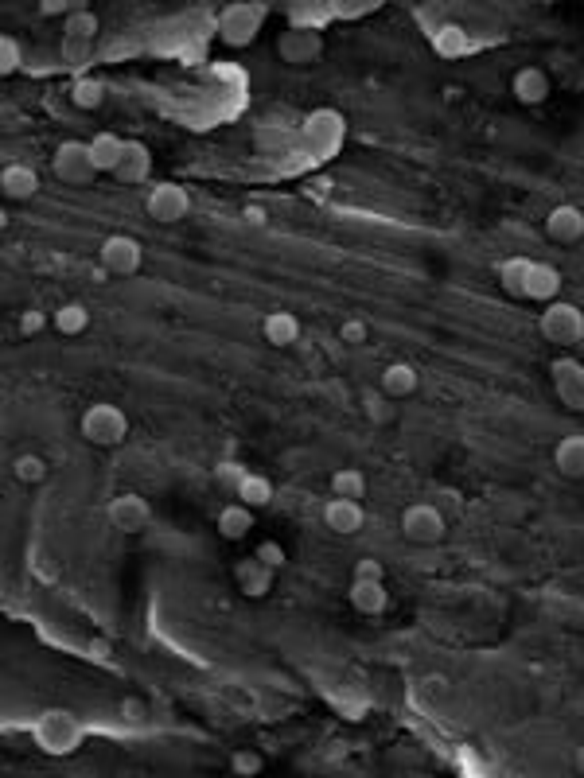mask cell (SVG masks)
Wrapping results in <instances>:
<instances>
[{
  "label": "cell",
  "mask_w": 584,
  "mask_h": 778,
  "mask_svg": "<svg viewBox=\"0 0 584 778\" xmlns=\"http://www.w3.org/2000/svg\"><path fill=\"white\" fill-rule=\"evenodd\" d=\"M78 432H82V440L94 444V448H117V444L129 436V417H125V409H117L110 401H98V405H90V409L82 413Z\"/></svg>",
  "instance_id": "obj_1"
},
{
  "label": "cell",
  "mask_w": 584,
  "mask_h": 778,
  "mask_svg": "<svg viewBox=\"0 0 584 778\" xmlns=\"http://www.w3.org/2000/svg\"><path fill=\"white\" fill-rule=\"evenodd\" d=\"M265 4L261 0H242V4H226L219 16V39L226 47H250L265 24Z\"/></svg>",
  "instance_id": "obj_2"
},
{
  "label": "cell",
  "mask_w": 584,
  "mask_h": 778,
  "mask_svg": "<svg viewBox=\"0 0 584 778\" xmlns=\"http://www.w3.org/2000/svg\"><path fill=\"white\" fill-rule=\"evenodd\" d=\"M538 331L553 347H577L584 343V312L569 300H553L538 319Z\"/></svg>",
  "instance_id": "obj_3"
},
{
  "label": "cell",
  "mask_w": 584,
  "mask_h": 778,
  "mask_svg": "<svg viewBox=\"0 0 584 778\" xmlns=\"http://www.w3.org/2000/svg\"><path fill=\"white\" fill-rule=\"evenodd\" d=\"M36 743L47 755H71L74 747L82 743V724L74 720L67 708H51L36 720Z\"/></svg>",
  "instance_id": "obj_4"
},
{
  "label": "cell",
  "mask_w": 584,
  "mask_h": 778,
  "mask_svg": "<svg viewBox=\"0 0 584 778\" xmlns=\"http://www.w3.org/2000/svg\"><path fill=\"white\" fill-rule=\"evenodd\" d=\"M51 172L55 179L71 183V187H86L94 183L98 168H94V156H90V144L86 141H63L51 152Z\"/></svg>",
  "instance_id": "obj_5"
},
{
  "label": "cell",
  "mask_w": 584,
  "mask_h": 778,
  "mask_svg": "<svg viewBox=\"0 0 584 778\" xmlns=\"http://www.w3.org/2000/svg\"><path fill=\"white\" fill-rule=\"evenodd\" d=\"M444 533H448V522H444V514H440V506L433 502H413V506H405L402 514V537L409 545H440L444 541Z\"/></svg>",
  "instance_id": "obj_6"
},
{
  "label": "cell",
  "mask_w": 584,
  "mask_h": 778,
  "mask_svg": "<svg viewBox=\"0 0 584 778\" xmlns=\"http://www.w3.org/2000/svg\"><path fill=\"white\" fill-rule=\"evenodd\" d=\"M145 214L152 222H160V226H176V222H183V218L191 214V195H187V187L172 183V179L156 183L145 199Z\"/></svg>",
  "instance_id": "obj_7"
},
{
  "label": "cell",
  "mask_w": 584,
  "mask_h": 778,
  "mask_svg": "<svg viewBox=\"0 0 584 778\" xmlns=\"http://www.w3.org/2000/svg\"><path fill=\"white\" fill-rule=\"evenodd\" d=\"M277 55L289 63V67H308L324 55V36L308 24H292L277 36Z\"/></svg>",
  "instance_id": "obj_8"
},
{
  "label": "cell",
  "mask_w": 584,
  "mask_h": 778,
  "mask_svg": "<svg viewBox=\"0 0 584 778\" xmlns=\"http://www.w3.org/2000/svg\"><path fill=\"white\" fill-rule=\"evenodd\" d=\"M102 269L110 273V277H137L141 273V265H145V249L137 238H129V234H110L106 242H102Z\"/></svg>",
  "instance_id": "obj_9"
},
{
  "label": "cell",
  "mask_w": 584,
  "mask_h": 778,
  "mask_svg": "<svg viewBox=\"0 0 584 778\" xmlns=\"http://www.w3.org/2000/svg\"><path fill=\"white\" fill-rule=\"evenodd\" d=\"M106 522H110L117 533H125V537L145 533L148 526H152V506H148L145 495L125 491V495H117L110 506H106Z\"/></svg>",
  "instance_id": "obj_10"
},
{
  "label": "cell",
  "mask_w": 584,
  "mask_h": 778,
  "mask_svg": "<svg viewBox=\"0 0 584 778\" xmlns=\"http://www.w3.org/2000/svg\"><path fill=\"white\" fill-rule=\"evenodd\" d=\"M549 382L557 389V401L573 413H584V362L577 358H553L549 362Z\"/></svg>",
  "instance_id": "obj_11"
},
{
  "label": "cell",
  "mask_w": 584,
  "mask_h": 778,
  "mask_svg": "<svg viewBox=\"0 0 584 778\" xmlns=\"http://www.w3.org/2000/svg\"><path fill=\"white\" fill-rule=\"evenodd\" d=\"M546 234L557 246H577L584 242V211L573 203H561L546 214Z\"/></svg>",
  "instance_id": "obj_12"
},
{
  "label": "cell",
  "mask_w": 584,
  "mask_h": 778,
  "mask_svg": "<svg viewBox=\"0 0 584 778\" xmlns=\"http://www.w3.org/2000/svg\"><path fill=\"white\" fill-rule=\"evenodd\" d=\"M324 526L331 533H339V537H351V533H359L366 526V510L359 498H335L324 506Z\"/></svg>",
  "instance_id": "obj_13"
},
{
  "label": "cell",
  "mask_w": 584,
  "mask_h": 778,
  "mask_svg": "<svg viewBox=\"0 0 584 778\" xmlns=\"http://www.w3.org/2000/svg\"><path fill=\"white\" fill-rule=\"evenodd\" d=\"M148 176H152V152H148V144L125 141V152H121V160L113 168V179L125 183V187H137V183H148Z\"/></svg>",
  "instance_id": "obj_14"
},
{
  "label": "cell",
  "mask_w": 584,
  "mask_h": 778,
  "mask_svg": "<svg viewBox=\"0 0 584 778\" xmlns=\"http://www.w3.org/2000/svg\"><path fill=\"white\" fill-rule=\"evenodd\" d=\"M234 580H238L242 596H250V600H265V596L273 592L277 568L261 565L257 557H246V561H238V565H234Z\"/></svg>",
  "instance_id": "obj_15"
},
{
  "label": "cell",
  "mask_w": 584,
  "mask_h": 778,
  "mask_svg": "<svg viewBox=\"0 0 584 778\" xmlns=\"http://www.w3.org/2000/svg\"><path fill=\"white\" fill-rule=\"evenodd\" d=\"M304 137L312 144H320V152H331L343 141V117L335 109H316L308 121H304Z\"/></svg>",
  "instance_id": "obj_16"
},
{
  "label": "cell",
  "mask_w": 584,
  "mask_h": 778,
  "mask_svg": "<svg viewBox=\"0 0 584 778\" xmlns=\"http://www.w3.org/2000/svg\"><path fill=\"white\" fill-rule=\"evenodd\" d=\"M561 296V273L546 265V261H530V273H526V292L522 300H538V304H553Z\"/></svg>",
  "instance_id": "obj_17"
},
{
  "label": "cell",
  "mask_w": 584,
  "mask_h": 778,
  "mask_svg": "<svg viewBox=\"0 0 584 778\" xmlns=\"http://www.w3.org/2000/svg\"><path fill=\"white\" fill-rule=\"evenodd\" d=\"M511 94H514V102H522V106H542L549 98V74L542 71V67H522V71H514Z\"/></svg>",
  "instance_id": "obj_18"
},
{
  "label": "cell",
  "mask_w": 584,
  "mask_h": 778,
  "mask_svg": "<svg viewBox=\"0 0 584 778\" xmlns=\"http://www.w3.org/2000/svg\"><path fill=\"white\" fill-rule=\"evenodd\" d=\"M0 191H4V199H12V203H28V199L39 191V172L36 168H28V164H8V168L0 172Z\"/></svg>",
  "instance_id": "obj_19"
},
{
  "label": "cell",
  "mask_w": 584,
  "mask_h": 778,
  "mask_svg": "<svg viewBox=\"0 0 584 778\" xmlns=\"http://www.w3.org/2000/svg\"><path fill=\"white\" fill-rule=\"evenodd\" d=\"M347 600H351V607H355L359 615H382V611L390 607V592H386L382 580H351Z\"/></svg>",
  "instance_id": "obj_20"
},
{
  "label": "cell",
  "mask_w": 584,
  "mask_h": 778,
  "mask_svg": "<svg viewBox=\"0 0 584 778\" xmlns=\"http://www.w3.org/2000/svg\"><path fill=\"white\" fill-rule=\"evenodd\" d=\"M417 386H421V378H417V370H413L409 362H390V366L382 370V397H390V401L413 397Z\"/></svg>",
  "instance_id": "obj_21"
},
{
  "label": "cell",
  "mask_w": 584,
  "mask_h": 778,
  "mask_svg": "<svg viewBox=\"0 0 584 778\" xmlns=\"http://www.w3.org/2000/svg\"><path fill=\"white\" fill-rule=\"evenodd\" d=\"M553 467H557L565 479H584V432L557 440V448H553Z\"/></svg>",
  "instance_id": "obj_22"
},
{
  "label": "cell",
  "mask_w": 584,
  "mask_h": 778,
  "mask_svg": "<svg viewBox=\"0 0 584 778\" xmlns=\"http://www.w3.org/2000/svg\"><path fill=\"white\" fill-rule=\"evenodd\" d=\"M261 335L269 347H292V343H300V319L292 312H269L261 319Z\"/></svg>",
  "instance_id": "obj_23"
},
{
  "label": "cell",
  "mask_w": 584,
  "mask_h": 778,
  "mask_svg": "<svg viewBox=\"0 0 584 778\" xmlns=\"http://www.w3.org/2000/svg\"><path fill=\"white\" fill-rule=\"evenodd\" d=\"M234 491H238V502L250 506V510L273 502V483H269L265 475H254V471H242V475L234 479Z\"/></svg>",
  "instance_id": "obj_24"
},
{
  "label": "cell",
  "mask_w": 584,
  "mask_h": 778,
  "mask_svg": "<svg viewBox=\"0 0 584 778\" xmlns=\"http://www.w3.org/2000/svg\"><path fill=\"white\" fill-rule=\"evenodd\" d=\"M254 530V514H250V506H242V502H230V506H222L219 510V533L226 541H242V537H250Z\"/></svg>",
  "instance_id": "obj_25"
},
{
  "label": "cell",
  "mask_w": 584,
  "mask_h": 778,
  "mask_svg": "<svg viewBox=\"0 0 584 778\" xmlns=\"http://www.w3.org/2000/svg\"><path fill=\"white\" fill-rule=\"evenodd\" d=\"M468 47H472V39H468V32L460 24H437L433 28V51L440 59H460Z\"/></svg>",
  "instance_id": "obj_26"
},
{
  "label": "cell",
  "mask_w": 584,
  "mask_h": 778,
  "mask_svg": "<svg viewBox=\"0 0 584 778\" xmlns=\"http://www.w3.org/2000/svg\"><path fill=\"white\" fill-rule=\"evenodd\" d=\"M86 144H90L94 168H98V172H110L113 176V168H117V160H121V152H125V141H121L117 133H94Z\"/></svg>",
  "instance_id": "obj_27"
},
{
  "label": "cell",
  "mask_w": 584,
  "mask_h": 778,
  "mask_svg": "<svg viewBox=\"0 0 584 778\" xmlns=\"http://www.w3.org/2000/svg\"><path fill=\"white\" fill-rule=\"evenodd\" d=\"M51 327L59 331V335H82L86 327H90V312H86V304H63V308H55V316H51Z\"/></svg>",
  "instance_id": "obj_28"
},
{
  "label": "cell",
  "mask_w": 584,
  "mask_h": 778,
  "mask_svg": "<svg viewBox=\"0 0 584 778\" xmlns=\"http://www.w3.org/2000/svg\"><path fill=\"white\" fill-rule=\"evenodd\" d=\"M526 273H530V257H507V261L499 265V284H503V292L514 296V300H522V292H526Z\"/></svg>",
  "instance_id": "obj_29"
},
{
  "label": "cell",
  "mask_w": 584,
  "mask_h": 778,
  "mask_svg": "<svg viewBox=\"0 0 584 778\" xmlns=\"http://www.w3.org/2000/svg\"><path fill=\"white\" fill-rule=\"evenodd\" d=\"M98 28H102V20H98L90 8H78L74 16H67V20H63V39L94 43V39H98Z\"/></svg>",
  "instance_id": "obj_30"
},
{
  "label": "cell",
  "mask_w": 584,
  "mask_h": 778,
  "mask_svg": "<svg viewBox=\"0 0 584 778\" xmlns=\"http://www.w3.org/2000/svg\"><path fill=\"white\" fill-rule=\"evenodd\" d=\"M331 495L335 498H366V475L363 471H355V467H339V471H331Z\"/></svg>",
  "instance_id": "obj_31"
},
{
  "label": "cell",
  "mask_w": 584,
  "mask_h": 778,
  "mask_svg": "<svg viewBox=\"0 0 584 778\" xmlns=\"http://www.w3.org/2000/svg\"><path fill=\"white\" fill-rule=\"evenodd\" d=\"M12 475H16V483H24V487H39V483L47 479V460L36 456V452H20V456L12 460Z\"/></svg>",
  "instance_id": "obj_32"
},
{
  "label": "cell",
  "mask_w": 584,
  "mask_h": 778,
  "mask_svg": "<svg viewBox=\"0 0 584 778\" xmlns=\"http://www.w3.org/2000/svg\"><path fill=\"white\" fill-rule=\"evenodd\" d=\"M106 82L102 78H74V86H71V102L78 109H98L102 102H106Z\"/></svg>",
  "instance_id": "obj_33"
},
{
  "label": "cell",
  "mask_w": 584,
  "mask_h": 778,
  "mask_svg": "<svg viewBox=\"0 0 584 778\" xmlns=\"http://www.w3.org/2000/svg\"><path fill=\"white\" fill-rule=\"evenodd\" d=\"M230 771L238 778H254L265 771V759H261L257 751H234V755H230Z\"/></svg>",
  "instance_id": "obj_34"
},
{
  "label": "cell",
  "mask_w": 584,
  "mask_h": 778,
  "mask_svg": "<svg viewBox=\"0 0 584 778\" xmlns=\"http://www.w3.org/2000/svg\"><path fill=\"white\" fill-rule=\"evenodd\" d=\"M20 63H24V47H20L12 36H0V74H4V78L16 74L20 71Z\"/></svg>",
  "instance_id": "obj_35"
},
{
  "label": "cell",
  "mask_w": 584,
  "mask_h": 778,
  "mask_svg": "<svg viewBox=\"0 0 584 778\" xmlns=\"http://www.w3.org/2000/svg\"><path fill=\"white\" fill-rule=\"evenodd\" d=\"M47 327H51V316H47V312H39V308L20 312V335H24V339H36L39 331H47Z\"/></svg>",
  "instance_id": "obj_36"
},
{
  "label": "cell",
  "mask_w": 584,
  "mask_h": 778,
  "mask_svg": "<svg viewBox=\"0 0 584 778\" xmlns=\"http://www.w3.org/2000/svg\"><path fill=\"white\" fill-rule=\"evenodd\" d=\"M90 43H78V39H63V63L67 67H82V63H90Z\"/></svg>",
  "instance_id": "obj_37"
},
{
  "label": "cell",
  "mask_w": 584,
  "mask_h": 778,
  "mask_svg": "<svg viewBox=\"0 0 584 778\" xmlns=\"http://www.w3.org/2000/svg\"><path fill=\"white\" fill-rule=\"evenodd\" d=\"M339 339L351 343V347H363L366 339H370V327H366L363 319H347V323L339 327Z\"/></svg>",
  "instance_id": "obj_38"
},
{
  "label": "cell",
  "mask_w": 584,
  "mask_h": 778,
  "mask_svg": "<svg viewBox=\"0 0 584 778\" xmlns=\"http://www.w3.org/2000/svg\"><path fill=\"white\" fill-rule=\"evenodd\" d=\"M254 557L261 561V565L277 568V572H281V568H285V561H289V557H285V549H281L277 541H265V545H257Z\"/></svg>",
  "instance_id": "obj_39"
},
{
  "label": "cell",
  "mask_w": 584,
  "mask_h": 778,
  "mask_svg": "<svg viewBox=\"0 0 584 778\" xmlns=\"http://www.w3.org/2000/svg\"><path fill=\"white\" fill-rule=\"evenodd\" d=\"M382 576H386V568H382V561H374V557H363L355 565V580H382Z\"/></svg>",
  "instance_id": "obj_40"
},
{
  "label": "cell",
  "mask_w": 584,
  "mask_h": 778,
  "mask_svg": "<svg viewBox=\"0 0 584 778\" xmlns=\"http://www.w3.org/2000/svg\"><path fill=\"white\" fill-rule=\"evenodd\" d=\"M121 716H125V720H145L148 705L145 701H137V697H125V701H121Z\"/></svg>",
  "instance_id": "obj_41"
},
{
  "label": "cell",
  "mask_w": 584,
  "mask_h": 778,
  "mask_svg": "<svg viewBox=\"0 0 584 778\" xmlns=\"http://www.w3.org/2000/svg\"><path fill=\"white\" fill-rule=\"evenodd\" d=\"M39 8H43V12H71L74 16V12H78V8H86V4H78V0H43Z\"/></svg>",
  "instance_id": "obj_42"
},
{
  "label": "cell",
  "mask_w": 584,
  "mask_h": 778,
  "mask_svg": "<svg viewBox=\"0 0 584 778\" xmlns=\"http://www.w3.org/2000/svg\"><path fill=\"white\" fill-rule=\"evenodd\" d=\"M246 218H250V222H265V211H261V207H250Z\"/></svg>",
  "instance_id": "obj_43"
},
{
  "label": "cell",
  "mask_w": 584,
  "mask_h": 778,
  "mask_svg": "<svg viewBox=\"0 0 584 778\" xmlns=\"http://www.w3.org/2000/svg\"><path fill=\"white\" fill-rule=\"evenodd\" d=\"M573 763H577V775H584V747H577V755H573Z\"/></svg>",
  "instance_id": "obj_44"
}]
</instances>
